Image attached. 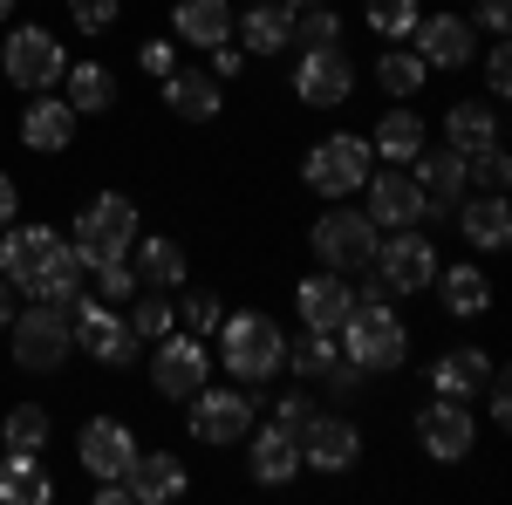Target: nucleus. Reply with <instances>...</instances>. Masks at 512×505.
Returning a JSON list of instances; mask_svg holds the SVG:
<instances>
[{
	"mask_svg": "<svg viewBox=\"0 0 512 505\" xmlns=\"http://www.w3.org/2000/svg\"><path fill=\"white\" fill-rule=\"evenodd\" d=\"M219 362H226V376L246 389H260L274 376L280 362H287V328H280L274 314H226L219 321Z\"/></svg>",
	"mask_w": 512,
	"mask_h": 505,
	"instance_id": "1",
	"label": "nucleus"
},
{
	"mask_svg": "<svg viewBox=\"0 0 512 505\" xmlns=\"http://www.w3.org/2000/svg\"><path fill=\"white\" fill-rule=\"evenodd\" d=\"M335 335H342V355H349L362 376H390V369L410 362V328L396 321L390 301H355Z\"/></svg>",
	"mask_w": 512,
	"mask_h": 505,
	"instance_id": "2",
	"label": "nucleus"
},
{
	"mask_svg": "<svg viewBox=\"0 0 512 505\" xmlns=\"http://www.w3.org/2000/svg\"><path fill=\"white\" fill-rule=\"evenodd\" d=\"M137 233H144L137 205H130L123 192H103V198H89V205L76 212V233H69V246H76L82 273H96V267H110V260H130Z\"/></svg>",
	"mask_w": 512,
	"mask_h": 505,
	"instance_id": "3",
	"label": "nucleus"
},
{
	"mask_svg": "<svg viewBox=\"0 0 512 505\" xmlns=\"http://www.w3.org/2000/svg\"><path fill=\"white\" fill-rule=\"evenodd\" d=\"M376 239H383V226H376L362 205H342V198L308 226V246H315V260L328 273H362L369 253H376Z\"/></svg>",
	"mask_w": 512,
	"mask_h": 505,
	"instance_id": "4",
	"label": "nucleus"
},
{
	"mask_svg": "<svg viewBox=\"0 0 512 505\" xmlns=\"http://www.w3.org/2000/svg\"><path fill=\"white\" fill-rule=\"evenodd\" d=\"M7 335H14V362L35 369V376L62 369L69 349H76V328H69V308L62 301H28V308L7 321Z\"/></svg>",
	"mask_w": 512,
	"mask_h": 505,
	"instance_id": "5",
	"label": "nucleus"
},
{
	"mask_svg": "<svg viewBox=\"0 0 512 505\" xmlns=\"http://www.w3.org/2000/svg\"><path fill=\"white\" fill-rule=\"evenodd\" d=\"M376 171V151H369V137H355V130H335V137H321L308 164H301V178H308V192L321 198H349L362 192V178Z\"/></svg>",
	"mask_w": 512,
	"mask_h": 505,
	"instance_id": "6",
	"label": "nucleus"
},
{
	"mask_svg": "<svg viewBox=\"0 0 512 505\" xmlns=\"http://www.w3.org/2000/svg\"><path fill=\"white\" fill-rule=\"evenodd\" d=\"M369 273L390 287V294H424L437 280V246L424 239V226H390V239H376Z\"/></svg>",
	"mask_w": 512,
	"mask_h": 505,
	"instance_id": "7",
	"label": "nucleus"
},
{
	"mask_svg": "<svg viewBox=\"0 0 512 505\" xmlns=\"http://www.w3.org/2000/svg\"><path fill=\"white\" fill-rule=\"evenodd\" d=\"M69 328H76V349H89L103 369H130V362L144 355L137 328H130V321H123L110 301H89V294H76V301H69Z\"/></svg>",
	"mask_w": 512,
	"mask_h": 505,
	"instance_id": "8",
	"label": "nucleus"
},
{
	"mask_svg": "<svg viewBox=\"0 0 512 505\" xmlns=\"http://www.w3.org/2000/svg\"><path fill=\"white\" fill-rule=\"evenodd\" d=\"M212 376V349H205V335H158L151 342V389L171 396V403H192L198 389Z\"/></svg>",
	"mask_w": 512,
	"mask_h": 505,
	"instance_id": "9",
	"label": "nucleus"
},
{
	"mask_svg": "<svg viewBox=\"0 0 512 505\" xmlns=\"http://www.w3.org/2000/svg\"><path fill=\"white\" fill-rule=\"evenodd\" d=\"M62 69H69V55H62V41L48 35V28H14V35H7V48H0V82L28 89V96L55 89V82H62Z\"/></svg>",
	"mask_w": 512,
	"mask_h": 505,
	"instance_id": "10",
	"label": "nucleus"
},
{
	"mask_svg": "<svg viewBox=\"0 0 512 505\" xmlns=\"http://www.w3.org/2000/svg\"><path fill=\"white\" fill-rule=\"evenodd\" d=\"M253 410H260V396H246L239 389H198L192 396V437L198 444H212V451H226V444H246V430H253Z\"/></svg>",
	"mask_w": 512,
	"mask_h": 505,
	"instance_id": "11",
	"label": "nucleus"
},
{
	"mask_svg": "<svg viewBox=\"0 0 512 505\" xmlns=\"http://www.w3.org/2000/svg\"><path fill=\"white\" fill-rule=\"evenodd\" d=\"M62 246L69 239L55 233V226H0V273H7V287L14 294H35L41 273L55 267Z\"/></svg>",
	"mask_w": 512,
	"mask_h": 505,
	"instance_id": "12",
	"label": "nucleus"
},
{
	"mask_svg": "<svg viewBox=\"0 0 512 505\" xmlns=\"http://www.w3.org/2000/svg\"><path fill=\"white\" fill-rule=\"evenodd\" d=\"M417 444H424V458H437V465L472 458V451H478L472 403H458V396H437V403H424V410H417Z\"/></svg>",
	"mask_w": 512,
	"mask_h": 505,
	"instance_id": "13",
	"label": "nucleus"
},
{
	"mask_svg": "<svg viewBox=\"0 0 512 505\" xmlns=\"http://www.w3.org/2000/svg\"><path fill=\"white\" fill-rule=\"evenodd\" d=\"M294 96H301L308 110H335V103H349V96H355L349 48H301V62H294Z\"/></svg>",
	"mask_w": 512,
	"mask_h": 505,
	"instance_id": "14",
	"label": "nucleus"
},
{
	"mask_svg": "<svg viewBox=\"0 0 512 505\" xmlns=\"http://www.w3.org/2000/svg\"><path fill=\"white\" fill-rule=\"evenodd\" d=\"M410 178H417V192H424V226L431 219H451L458 205H465V157L451 151V144H437V151H417L410 157Z\"/></svg>",
	"mask_w": 512,
	"mask_h": 505,
	"instance_id": "15",
	"label": "nucleus"
},
{
	"mask_svg": "<svg viewBox=\"0 0 512 505\" xmlns=\"http://www.w3.org/2000/svg\"><path fill=\"white\" fill-rule=\"evenodd\" d=\"M294 444H301V471H321V478H335L362 458V430L349 417H308L294 430Z\"/></svg>",
	"mask_w": 512,
	"mask_h": 505,
	"instance_id": "16",
	"label": "nucleus"
},
{
	"mask_svg": "<svg viewBox=\"0 0 512 505\" xmlns=\"http://www.w3.org/2000/svg\"><path fill=\"white\" fill-rule=\"evenodd\" d=\"M417 55H424V69H472V48H478V28L465 7H451V14H424L417 28Z\"/></svg>",
	"mask_w": 512,
	"mask_h": 505,
	"instance_id": "17",
	"label": "nucleus"
},
{
	"mask_svg": "<svg viewBox=\"0 0 512 505\" xmlns=\"http://www.w3.org/2000/svg\"><path fill=\"white\" fill-rule=\"evenodd\" d=\"M362 198H369V219L390 233V226H424V192L410 178V164H390V171H369L362 178Z\"/></svg>",
	"mask_w": 512,
	"mask_h": 505,
	"instance_id": "18",
	"label": "nucleus"
},
{
	"mask_svg": "<svg viewBox=\"0 0 512 505\" xmlns=\"http://www.w3.org/2000/svg\"><path fill=\"white\" fill-rule=\"evenodd\" d=\"M76 458L89 478H123L130 471V458H137V437H130V424H117V417H89L76 437Z\"/></svg>",
	"mask_w": 512,
	"mask_h": 505,
	"instance_id": "19",
	"label": "nucleus"
},
{
	"mask_svg": "<svg viewBox=\"0 0 512 505\" xmlns=\"http://www.w3.org/2000/svg\"><path fill=\"white\" fill-rule=\"evenodd\" d=\"M294 308H301V328H321V335H335L342 321H349V308H355V287L342 280V273H308L301 287H294Z\"/></svg>",
	"mask_w": 512,
	"mask_h": 505,
	"instance_id": "20",
	"label": "nucleus"
},
{
	"mask_svg": "<svg viewBox=\"0 0 512 505\" xmlns=\"http://www.w3.org/2000/svg\"><path fill=\"white\" fill-rule=\"evenodd\" d=\"M123 492H130L137 505L185 499V465H178L171 451H137V458H130V471H123Z\"/></svg>",
	"mask_w": 512,
	"mask_h": 505,
	"instance_id": "21",
	"label": "nucleus"
},
{
	"mask_svg": "<svg viewBox=\"0 0 512 505\" xmlns=\"http://www.w3.org/2000/svg\"><path fill=\"white\" fill-rule=\"evenodd\" d=\"M76 110H69V96H28V117H21V144L28 151H69V137H76Z\"/></svg>",
	"mask_w": 512,
	"mask_h": 505,
	"instance_id": "22",
	"label": "nucleus"
},
{
	"mask_svg": "<svg viewBox=\"0 0 512 505\" xmlns=\"http://www.w3.org/2000/svg\"><path fill=\"white\" fill-rule=\"evenodd\" d=\"M253 437V485H294L301 478V444H294V430H280V424H260V430H246Z\"/></svg>",
	"mask_w": 512,
	"mask_h": 505,
	"instance_id": "23",
	"label": "nucleus"
},
{
	"mask_svg": "<svg viewBox=\"0 0 512 505\" xmlns=\"http://www.w3.org/2000/svg\"><path fill=\"white\" fill-rule=\"evenodd\" d=\"M164 103H171V117H185V123H212L226 110V82L198 76V69H171L164 76Z\"/></svg>",
	"mask_w": 512,
	"mask_h": 505,
	"instance_id": "24",
	"label": "nucleus"
},
{
	"mask_svg": "<svg viewBox=\"0 0 512 505\" xmlns=\"http://www.w3.org/2000/svg\"><path fill=\"white\" fill-rule=\"evenodd\" d=\"M233 21H239V48H246V55H280V48H294V7H287V0H260V7L233 14Z\"/></svg>",
	"mask_w": 512,
	"mask_h": 505,
	"instance_id": "25",
	"label": "nucleus"
},
{
	"mask_svg": "<svg viewBox=\"0 0 512 505\" xmlns=\"http://www.w3.org/2000/svg\"><path fill=\"white\" fill-rule=\"evenodd\" d=\"M458 233L472 239L478 253L512 246V205H506V192H478L472 205H458Z\"/></svg>",
	"mask_w": 512,
	"mask_h": 505,
	"instance_id": "26",
	"label": "nucleus"
},
{
	"mask_svg": "<svg viewBox=\"0 0 512 505\" xmlns=\"http://www.w3.org/2000/svg\"><path fill=\"white\" fill-rule=\"evenodd\" d=\"M171 35L192 41V48H219V41H233V7L226 0H178L171 7Z\"/></svg>",
	"mask_w": 512,
	"mask_h": 505,
	"instance_id": "27",
	"label": "nucleus"
},
{
	"mask_svg": "<svg viewBox=\"0 0 512 505\" xmlns=\"http://www.w3.org/2000/svg\"><path fill=\"white\" fill-rule=\"evenodd\" d=\"M499 137H506V123H499L492 103H472V96H465V103H451V110H444V144H451L458 157L485 151V144H499Z\"/></svg>",
	"mask_w": 512,
	"mask_h": 505,
	"instance_id": "28",
	"label": "nucleus"
},
{
	"mask_svg": "<svg viewBox=\"0 0 512 505\" xmlns=\"http://www.w3.org/2000/svg\"><path fill=\"white\" fill-rule=\"evenodd\" d=\"M485 376H492V355L485 349H444L431 369V389L437 396H458V403H472L478 389H485Z\"/></svg>",
	"mask_w": 512,
	"mask_h": 505,
	"instance_id": "29",
	"label": "nucleus"
},
{
	"mask_svg": "<svg viewBox=\"0 0 512 505\" xmlns=\"http://www.w3.org/2000/svg\"><path fill=\"white\" fill-rule=\"evenodd\" d=\"M130 267H137L144 287H185V246L178 239H158V233H137Z\"/></svg>",
	"mask_w": 512,
	"mask_h": 505,
	"instance_id": "30",
	"label": "nucleus"
},
{
	"mask_svg": "<svg viewBox=\"0 0 512 505\" xmlns=\"http://www.w3.org/2000/svg\"><path fill=\"white\" fill-rule=\"evenodd\" d=\"M62 82H69V110H76V117L117 110V76H110L103 62H76V69H62Z\"/></svg>",
	"mask_w": 512,
	"mask_h": 505,
	"instance_id": "31",
	"label": "nucleus"
},
{
	"mask_svg": "<svg viewBox=\"0 0 512 505\" xmlns=\"http://www.w3.org/2000/svg\"><path fill=\"white\" fill-rule=\"evenodd\" d=\"M437 294H444V308L451 314H485L492 308V280L465 260V267H437V280H431Z\"/></svg>",
	"mask_w": 512,
	"mask_h": 505,
	"instance_id": "32",
	"label": "nucleus"
},
{
	"mask_svg": "<svg viewBox=\"0 0 512 505\" xmlns=\"http://www.w3.org/2000/svg\"><path fill=\"white\" fill-rule=\"evenodd\" d=\"M369 151H376V157H390V164H410V157L424 151V117L396 103L390 117L376 123V137H369Z\"/></svg>",
	"mask_w": 512,
	"mask_h": 505,
	"instance_id": "33",
	"label": "nucleus"
},
{
	"mask_svg": "<svg viewBox=\"0 0 512 505\" xmlns=\"http://www.w3.org/2000/svg\"><path fill=\"white\" fill-rule=\"evenodd\" d=\"M48 410L41 403H21V410H7L0 417V451H14V458H41L48 451Z\"/></svg>",
	"mask_w": 512,
	"mask_h": 505,
	"instance_id": "34",
	"label": "nucleus"
},
{
	"mask_svg": "<svg viewBox=\"0 0 512 505\" xmlns=\"http://www.w3.org/2000/svg\"><path fill=\"white\" fill-rule=\"evenodd\" d=\"M0 499H7V505H48V499H55V485H48V471H41L35 458L0 451Z\"/></svg>",
	"mask_w": 512,
	"mask_h": 505,
	"instance_id": "35",
	"label": "nucleus"
},
{
	"mask_svg": "<svg viewBox=\"0 0 512 505\" xmlns=\"http://www.w3.org/2000/svg\"><path fill=\"white\" fill-rule=\"evenodd\" d=\"M376 82L390 89L396 103H410V96H417V89L431 82V69H424V55H417V48H390V55L376 62Z\"/></svg>",
	"mask_w": 512,
	"mask_h": 505,
	"instance_id": "36",
	"label": "nucleus"
},
{
	"mask_svg": "<svg viewBox=\"0 0 512 505\" xmlns=\"http://www.w3.org/2000/svg\"><path fill=\"white\" fill-rule=\"evenodd\" d=\"M342 355V342L335 335H321V328H301V342H287V362L280 369H294L301 383H321V369Z\"/></svg>",
	"mask_w": 512,
	"mask_h": 505,
	"instance_id": "37",
	"label": "nucleus"
},
{
	"mask_svg": "<svg viewBox=\"0 0 512 505\" xmlns=\"http://www.w3.org/2000/svg\"><path fill=\"white\" fill-rule=\"evenodd\" d=\"M342 35H349V21H342L328 0L294 7V41H301V48H342Z\"/></svg>",
	"mask_w": 512,
	"mask_h": 505,
	"instance_id": "38",
	"label": "nucleus"
},
{
	"mask_svg": "<svg viewBox=\"0 0 512 505\" xmlns=\"http://www.w3.org/2000/svg\"><path fill=\"white\" fill-rule=\"evenodd\" d=\"M362 21L383 41H410V28H417L424 14H417V0H362Z\"/></svg>",
	"mask_w": 512,
	"mask_h": 505,
	"instance_id": "39",
	"label": "nucleus"
},
{
	"mask_svg": "<svg viewBox=\"0 0 512 505\" xmlns=\"http://www.w3.org/2000/svg\"><path fill=\"white\" fill-rule=\"evenodd\" d=\"M76 294H82V260H76V246H62V253H55V267L41 273V287L28 294V301H62V308H69Z\"/></svg>",
	"mask_w": 512,
	"mask_h": 505,
	"instance_id": "40",
	"label": "nucleus"
},
{
	"mask_svg": "<svg viewBox=\"0 0 512 505\" xmlns=\"http://www.w3.org/2000/svg\"><path fill=\"white\" fill-rule=\"evenodd\" d=\"M465 185H478V192H506V185H512V157H506V144L465 151Z\"/></svg>",
	"mask_w": 512,
	"mask_h": 505,
	"instance_id": "41",
	"label": "nucleus"
},
{
	"mask_svg": "<svg viewBox=\"0 0 512 505\" xmlns=\"http://www.w3.org/2000/svg\"><path fill=\"white\" fill-rule=\"evenodd\" d=\"M171 321H178V308H171L164 294H151V287H137V301H130V328H137V342L171 335Z\"/></svg>",
	"mask_w": 512,
	"mask_h": 505,
	"instance_id": "42",
	"label": "nucleus"
},
{
	"mask_svg": "<svg viewBox=\"0 0 512 505\" xmlns=\"http://www.w3.org/2000/svg\"><path fill=\"white\" fill-rule=\"evenodd\" d=\"M178 321H185L192 335L212 342V335H219V321H226V308H219V294H185V301H178Z\"/></svg>",
	"mask_w": 512,
	"mask_h": 505,
	"instance_id": "43",
	"label": "nucleus"
},
{
	"mask_svg": "<svg viewBox=\"0 0 512 505\" xmlns=\"http://www.w3.org/2000/svg\"><path fill=\"white\" fill-rule=\"evenodd\" d=\"M137 287H144V280H137V267H130V260H110V267H96V294H103L110 308H117V301H137Z\"/></svg>",
	"mask_w": 512,
	"mask_h": 505,
	"instance_id": "44",
	"label": "nucleus"
},
{
	"mask_svg": "<svg viewBox=\"0 0 512 505\" xmlns=\"http://www.w3.org/2000/svg\"><path fill=\"white\" fill-rule=\"evenodd\" d=\"M123 14V0H69V21H76L82 35H110Z\"/></svg>",
	"mask_w": 512,
	"mask_h": 505,
	"instance_id": "45",
	"label": "nucleus"
},
{
	"mask_svg": "<svg viewBox=\"0 0 512 505\" xmlns=\"http://www.w3.org/2000/svg\"><path fill=\"white\" fill-rule=\"evenodd\" d=\"M485 89H492V96H506V89H512V48H506V35L492 41V55H485Z\"/></svg>",
	"mask_w": 512,
	"mask_h": 505,
	"instance_id": "46",
	"label": "nucleus"
},
{
	"mask_svg": "<svg viewBox=\"0 0 512 505\" xmlns=\"http://www.w3.org/2000/svg\"><path fill=\"white\" fill-rule=\"evenodd\" d=\"M308 417H315V410H308V389H287V396H274V424H280V430H301Z\"/></svg>",
	"mask_w": 512,
	"mask_h": 505,
	"instance_id": "47",
	"label": "nucleus"
},
{
	"mask_svg": "<svg viewBox=\"0 0 512 505\" xmlns=\"http://www.w3.org/2000/svg\"><path fill=\"white\" fill-rule=\"evenodd\" d=\"M485 410H492V424H512V383H506V369H492V376H485Z\"/></svg>",
	"mask_w": 512,
	"mask_h": 505,
	"instance_id": "48",
	"label": "nucleus"
},
{
	"mask_svg": "<svg viewBox=\"0 0 512 505\" xmlns=\"http://www.w3.org/2000/svg\"><path fill=\"white\" fill-rule=\"evenodd\" d=\"M472 28H485V35H506L512 28V0H472Z\"/></svg>",
	"mask_w": 512,
	"mask_h": 505,
	"instance_id": "49",
	"label": "nucleus"
},
{
	"mask_svg": "<svg viewBox=\"0 0 512 505\" xmlns=\"http://www.w3.org/2000/svg\"><path fill=\"white\" fill-rule=\"evenodd\" d=\"M137 62H144V69L164 82L171 69H178V48H171V41H144V48H137Z\"/></svg>",
	"mask_w": 512,
	"mask_h": 505,
	"instance_id": "50",
	"label": "nucleus"
},
{
	"mask_svg": "<svg viewBox=\"0 0 512 505\" xmlns=\"http://www.w3.org/2000/svg\"><path fill=\"white\" fill-rule=\"evenodd\" d=\"M205 55H212V76H219V82L246 69V48H233V41H219V48H205Z\"/></svg>",
	"mask_w": 512,
	"mask_h": 505,
	"instance_id": "51",
	"label": "nucleus"
},
{
	"mask_svg": "<svg viewBox=\"0 0 512 505\" xmlns=\"http://www.w3.org/2000/svg\"><path fill=\"white\" fill-rule=\"evenodd\" d=\"M14 205H21V192H14V178L0 171V226H14Z\"/></svg>",
	"mask_w": 512,
	"mask_h": 505,
	"instance_id": "52",
	"label": "nucleus"
},
{
	"mask_svg": "<svg viewBox=\"0 0 512 505\" xmlns=\"http://www.w3.org/2000/svg\"><path fill=\"white\" fill-rule=\"evenodd\" d=\"M14 321V287H7V273H0V328Z\"/></svg>",
	"mask_w": 512,
	"mask_h": 505,
	"instance_id": "53",
	"label": "nucleus"
},
{
	"mask_svg": "<svg viewBox=\"0 0 512 505\" xmlns=\"http://www.w3.org/2000/svg\"><path fill=\"white\" fill-rule=\"evenodd\" d=\"M7 14H14V0H0V21H7Z\"/></svg>",
	"mask_w": 512,
	"mask_h": 505,
	"instance_id": "54",
	"label": "nucleus"
},
{
	"mask_svg": "<svg viewBox=\"0 0 512 505\" xmlns=\"http://www.w3.org/2000/svg\"><path fill=\"white\" fill-rule=\"evenodd\" d=\"M287 7H315V0H287Z\"/></svg>",
	"mask_w": 512,
	"mask_h": 505,
	"instance_id": "55",
	"label": "nucleus"
},
{
	"mask_svg": "<svg viewBox=\"0 0 512 505\" xmlns=\"http://www.w3.org/2000/svg\"><path fill=\"white\" fill-rule=\"evenodd\" d=\"M458 7H472V0H458Z\"/></svg>",
	"mask_w": 512,
	"mask_h": 505,
	"instance_id": "56",
	"label": "nucleus"
}]
</instances>
